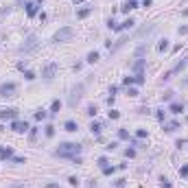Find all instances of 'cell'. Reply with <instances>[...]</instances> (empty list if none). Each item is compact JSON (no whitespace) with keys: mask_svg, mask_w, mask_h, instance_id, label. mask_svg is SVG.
<instances>
[{"mask_svg":"<svg viewBox=\"0 0 188 188\" xmlns=\"http://www.w3.org/2000/svg\"><path fill=\"white\" fill-rule=\"evenodd\" d=\"M116 147H118V142H107L105 149H107V151H116Z\"/></svg>","mask_w":188,"mask_h":188,"instance_id":"cell-47","label":"cell"},{"mask_svg":"<svg viewBox=\"0 0 188 188\" xmlns=\"http://www.w3.org/2000/svg\"><path fill=\"white\" fill-rule=\"evenodd\" d=\"M131 9H138V0H125V2H123V7H120V11H123V13H129Z\"/></svg>","mask_w":188,"mask_h":188,"instance_id":"cell-14","label":"cell"},{"mask_svg":"<svg viewBox=\"0 0 188 188\" xmlns=\"http://www.w3.org/2000/svg\"><path fill=\"white\" fill-rule=\"evenodd\" d=\"M20 116V109L15 107H2L0 109V120H15Z\"/></svg>","mask_w":188,"mask_h":188,"instance_id":"cell-9","label":"cell"},{"mask_svg":"<svg viewBox=\"0 0 188 188\" xmlns=\"http://www.w3.org/2000/svg\"><path fill=\"white\" fill-rule=\"evenodd\" d=\"M46 118H48L46 109H35V120H46Z\"/></svg>","mask_w":188,"mask_h":188,"instance_id":"cell-26","label":"cell"},{"mask_svg":"<svg viewBox=\"0 0 188 188\" xmlns=\"http://www.w3.org/2000/svg\"><path fill=\"white\" fill-rule=\"evenodd\" d=\"M188 68V55L184 57V59H180L171 70H166L164 75H162V81H169V79H173V75H177V72H182V70H186Z\"/></svg>","mask_w":188,"mask_h":188,"instance_id":"cell-4","label":"cell"},{"mask_svg":"<svg viewBox=\"0 0 188 188\" xmlns=\"http://www.w3.org/2000/svg\"><path fill=\"white\" fill-rule=\"evenodd\" d=\"M162 127H164V131H166V134H173V131H177V129H180L182 125H180L177 120H173V123H166V125L162 123Z\"/></svg>","mask_w":188,"mask_h":188,"instance_id":"cell-17","label":"cell"},{"mask_svg":"<svg viewBox=\"0 0 188 188\" xmlns=\"http://www.w3.org/2000/svg\"><path fill=\"white\" fill-rule=\"evenodd\" d=\"M173 98H175V92L173 90H166V92L162 94V101H166V103H171Z\"/></svg>","mask_w":188,"mask_h":188,"instance_id":"cell-29","label":"cell"},{"mask_svg":"<svg viewBox=\"0 0 188 188\" xmlns=\"http://www.w3.org/2000/svg\"><path fill=\"white\" fill-rule=\"evenodd\" d=\"M44 136L46 138H55V125H46L44 127Z\"/></svg>","mask_w":188,"mask_h":188,"instance_id":"cell-27","label":"cell"},{"mask_svg":"<svg viewBox=\"0 0 188 188\" xmlns=\"http://www.w3.org/2000/svg\"><path fill=\"white\" fill-rule=\"evenodd\" d=\"M96 164H98V166H101V169H105V166H107V164H109V160H107V158H105V155H103V158H98V160H96Z\"/></svg>","mask_w":188,"mask_h":188,"instance_id":"cell-38","label":"cell"},{"mask_svg":"<svg viewBox=\"0 0 188 188\" xmlns=\"http://www.w3.org/2000/svg\"><path fill=\"white\" fill-rule=\"evenodd\" d=\"M118 138H120V140H131V134H129L125 127H120V129H118Z\"/></svg>","mask_w":188,"mask_h":188,"instance_id":"cell-25","label":"cell"},{"mask_svg":"<svg viewBox=\"0 0 188 188\" xmlns=\"http://www.w3.org/2000/svg\"><path fill=\"white\" fill-rule=\"evenodd\" d=\"M101 171H103V175H105V177H107V175H114V173H116V169H114V166H105V169H101Z\"/></svg>","mask_w":188,"mask_h":188,"instance_id":"cell-39","label":"cell"},{"mask_svg":"<svg viewBox=\"0 0 188 188\" xmlns=\"http://www.w3.org/2000/svg\"><path fill=\"white\" fill-rule=\"evenodd\" d=\"M68 184H70L72 188H79V184H81V180H79L77 175H70V177H68Z\"/></svg>","mask_w":188,"mask_h":188,"instance_id":"cell-28","label":"cell"},{"mask_svg":"<svg viewBox=\"0 0 188 188\" xmlns=\"http://www.w3.org/2000/svg\"><path fill=\"white\" fill-rule=\"evenodd\" d=\"M144 50H147V46H144V44H140V46L136 48V57H142V55H144Z\"/></svg>","mask_w":188,"mask_h":188,"instance_id":"cell-46","label":"cell"},{"mask_svg":"<svg viewBox=\"0 0 188 188\" xmlns=\"http://www.w3.org/2000/svg\"><path fill=\"white\" fill-rule=\"evenodd\" d=\"M24 79H26V81H33V79H35V72H31V70H24Z\"/></svg>","mask_w":188,"mask_h":188,"instance_id":"cell-44","label":"cell"},{"mask_svg":"<svg viewBox=\"0 0 188 188\" xmlns=\"http://www.w3.org/2000/svg\"><path fill=\"white\" fill-rule=\"evenodd\" d=\"M160 188H173V184H171V182L162 175V177H160Z\"/></svg>","mask_w":188,"mask_h":188,"instance_id":"cell-33","label":"cell"},{"mask_svg":"<svg viewBox=\"0 0 188 188\" xmlns=\"http://www.w3.org/2000/svg\"><path fill=\"white\" fill-rule=\"evenodd\" d=\"M107 116H109V120H118V118H120V112H118V109H109Z\"/></svg>","mask_w":188,"mask_h":188,"instance_id":"cell-35","label":"cell"},{"mask_svg":"<svg viewBox=\"0 0 188 188\" xmlns=\"http://www.w3.org/2000/svg\"><path fill=\"white\" fill-rule=\"evenodd\" d=\"M64 129L70 131V134H75V131L79 129V125H77V120H66V123H64Z\"/></svg>","mask_w":188,"mask_h":188,"instance_id":"cell-22","label":"cell"},{"mask_svg":"<svg viewBox=\"0 0 188 188\" xmlns=\"http://www.w3.org/2000/svg\"><path fill=\"white\" fill-rule=\"evenodd\" d=\"M72 2H75V4H83L86 0H72Z\"/></svg>","mask_w":188,"mask_h":188,"instance_id":"cell-54","label":"cell"},{"mask_svg":"<svg viewBox=\"0 0 188 188\" xmlns=\"http://www.w3.org/2000/svg\"><path fill=\"white\" fill-rule=\"evenodd\" d=\"M26 15L29 18L37 15V2H26Z\"/></svg>","mask_w":188,"mask_h":188,"instance_id":"cell-20","label":"cell"},{"mask_svg":"<svg viewBox=\"0 0 188 188\" xmlns=\"http://www.w3.org/2000/svg\"><path fill=\"white\" fill-rule=\"evenodd\" d=\"M186 142H188V140H177V142H175V144H177V149H182V147H184Z\"/></svg>","mask_w":188,"mask_h":188,"instance_id":"cell-51","label":"cell"},{"mask_svg":"<svg viewBox=\"0 0 188 188\" xmlns=\"http://www.w3.org/2000/svg\"><path fill=\"white\" fill-rule=\"evenodd\" d=\"M92 11H94V7H90V4H88V7H83V9H77V18H79V20H86Z\"/></svg>","mask_w":188,"mask_h":188,"instance_id":"cell-16","label":"cell"},{"mask_svg":"<svg viewBox=\"0 0 188 188\" xmlns=\"http://www.w3.org/2000/svg\"><path fill=\"white\" fill-rule=\"evenodd\" d=\"M33 48H37V35H35V33H31V35H26V40H24V44L20 46V53H31Z\"/></svg>","mask_w":188,"mask_h":188,"instance_id":"cell-8","label":"cell"},{"mask_svg":"<svg viewBox=\"0 0 188 188\" xmlns=\"http://www.w3.org/2000/svg\"><path fill=\"white\" fill-rule=\"evenodd\" d=\"M177 33L180 35H188V26H177Z\"/></svg>","mask_w":188,"mask_h":188,"instance_id":"cell-48","label":"cell"},{"mask_svg":"<svg viewBox=\"0 0 188 188\" xmlns=\"http://www.w3.org/2000/svg\"><path fill=\"white\" fill-rule=\"evenodd\" d=\"M144 68H147V59H138V61L131 66V70H134L136 75H142V72H144Z\"/></svg>","mask_w":188,"mask_h":188,"instance_id":"cell-15","label":"cell"},{"mask_svg":"<svg viewBox=\"0 0 188 188\" xmlns=\"http://www.w3.org/2000/svg\"><path fill=\"white\" fill-rule=\"evenodd\" d=\"M134 77H136V86H142V83L147 81V79H144V72H142V75H134Z\"/></svg>","mask_w":188,"mask_h":188,"instance_id":"cell-41","label":"cell"},{"mask_svg":"<svg viewBox=\"0 0 188 188\" xmlns=\"http://www.w3.org/2000/svg\"><path fill=\"white\" fill-rule=\"evenodd\" d=\"M169 112H171V114H182V112H184V103L171 101V103H169Z\"/></svg>","mask_w":188,"mask_h":188,"instance_id":"cell-11","label":"cell"},{"mask_svg":"<svg viewBox=\"0 0 188 188\" xmlns=\"http://www.w3.org/2000/svg\"><path fill=\"white\" fill-rule=\"evenodd\" d=\"M86 114H88V116H92V118H94V116L98 114V107H96L94 103H92V105H88V112H86Z\"/></svg>","mask_w":188,"mask_h":188,"instance_id":"cell-32","label":"cell"},{"mask_svg":"<svg viewBox=\"0 0 188 188\" xmlns=\"http://www.w3.org/2000/svg\"><path fill=\"white\" fill-rule=\"evenodd\" d=\"M138 90H136V88H131V86H129V88H127V96H131V98H136V96H138Z\"/></svg>","mask_w":188,"mask_h":188,"instance_id":"cell-40","label":"cell"},{"mask_svg":"<svg viewBox=\"0 0 188 188\" xmlns=\"http://www.w3.org/2000/svg\"><path fill=\"white\" fill-rule=\"evenodd\" d=\"M29 129H31V127H29L26 120H18V118H15V120L11 123V131H15V134H26Z\"/></svg>","mask_w":188,"mask_h":188,"instance_id":"cell-10","label":"cell"},{"mask_svg":"<svg viewBox=\"0 0 188 188\" xmlns=\"http://www.w3.org/2000/svg\"><path fill=\"white\" fill-rule=\"evenodd\" d=\"M90 131H92V136H101V131H103V123H101V120H92Z\"/></svg>","mask_w":188,"mask_h":188,"instance_id":"cell-18","label":"cell"},{"mask_svg":"<svg viewBox=\"0 0 188 188\" xmlns=\"http://www.w3.org/2000/svg\"><path fill=\"white\" fill-rule=\"evenodd\" d=\"M72 37H75V29L72 26H64V29H59L53 35V44H64V42H70Z\"/></svg>","mask_w":188,"mask_h":188,"instance_id":"cell-2","label":"cell"},{"mask_svg":"<svg viewBox=\"0 0 188 188\" xmlns=\"http://www.w3.org/2000/svg\"><path fill=\"white\" fill-rule=\"evenodd\" d=\"M114 184H116V188H123V186H125V180H123V177H120V180H116V182H114Z\"/></svg>","mask_w":188,"mask_h":188,"instance_id":"cell-49","label":"cell"},{"mask_svg":"<svg viewBox=\"0 0 188 188\" xmlns=\"http://www.w3.org/2000/svg\"><path fill=\"white\" fill-rule=\"evenodd\" d=\"M13 158V149L11 147H0V160H11Z\"/></svg>","mask_w":188,"mask_h":188,"instance_id":"cell-19","label":"cell"},{"mask_svg":"<svg viewBox=\"0 0 188 188\" xmlns=\"http://www.w3.org/2000/svg\"><path fill=\"white\" fill-rule=\"evenodd\" d=\"M81 151H83V147L79 144V142H61L55 151H53V155L55 158H75V155H81Z\"/></svg>","mask_w":188,"mask_h":188,"instance_id":"cell-1","label":"cell"},{"mask_svg":"<svg viewBox=\"0 0 188 188\" xmlns=\"http://www.w3.org/2000/svg\"><path fill=\"white\" fill-rule=\"evenodd\" d=\"M11 162H13V164H26V158H24V155H13Z\"/></svg>","mask_w":188,"mask_h":188,"instance_id":"cell-31","label":"cell"},{"mask_svg":"<svg viewBox=\"0 0 188 188\" xmlns=\"http://www.w3.org/2000/svg\"><path fill=\"white\" fill-rule=\"evenodd\" d=\"M169 48H171L169 40H166V37H162V40H160V44H158V53H166Z\"/></svg>","mask_w":188,"mask_h":188,"instance_id":"cell-23","label":"cell"},{"mask_svg":"<svg viewBox=\"0 0 188 188\" xmlns=\"http://www.w3.org/2000/svg\"><path fill=\"white\" fill-rule=\"evenodd\" d=\"M125 158H136V149H125Z\"/></svg>","mask_w":188,"mask_h":188,"instance_id":"cell-45","label":"cell"},{"mask_svg":"<svg viewBox=\"0 0 188 188\" xmlns=\"http://www.w3.org/2000/svg\"><path fill=\"white\" fill-rule=\"evenodd\" d=\"M155 118H158L160 123H164V120H166V112H164V109H155Z\"/></svg>","mask_w":188,"mask_h":188,"instance_id":"cell-30","label":"cell"},{"mask_svg":"<svg viewBox=\"0 0 188 188\" xmlns=\"http://www.w3.org/2000/svg\"><path fill=\"white\" fill-rule=\"evenodd\" d=\"M44 188H59V184H55V182H50V184H46Z\"/></svg>","mask_w":188,"mask_h":188,"instance_id":"cell-53","label":"cell"},{"mask_svg":"<svg viewBox=\"0 0 188 188\" xmlns=\"http://www.w3.org/2000/svg\"><path fill=\"white\" fill-rule=\"evenodd\" d=\"M123 86H127V88L129 86H136V77H125L123 79Z\"/></svg>","mask_w":188,"mask_h":188,"instance_id":"cell-34","label":"cell"},{"mask_svg":"<svg viewBox=\"0 0 188 188\" xmlns=\"http://www.w3.org/2000/svg\"><path fill=\"white\" fill-rule=\"evenodd\" d=\"M116 92H118V88H116V86H112V88H109V96H116Z\"/></svg>","mask_w":188,"mask_h":188,"instance_id":"cell-50","label":"cell"},{"mask_svg":"<svg viewBox=\"0 0 188 188\" xmlns=\"http://www.w3.org/2000/svg\"><path fill=\"white\" fill-rule=\"evenodd\" d=\"M18 94V83L15 81H4L0 83V98H13Z\"/></svg>","mask_w":188,"mask_h":188,"instance_id":"cell-5","label":"cell"},{"mask_svg":"<svg viewBox=\"0 0 188 188\" xmlns=\"http://www.w3.org/2000/svg\"><path fill=\"white\" fill-rule=\"evenodd\" d=\"M116 26H118V24H116V20H114V18H109V20H107V29L116 31Z\"/></svg>","mask_w":188,"mask_h":188,"instance_id":"cell-43","label":"cell"},{"mask_svg":"<svg viewBox=\"0 0 188 188\" xmlns=\"http://www.w3.org/2000/svg\"><path fill=\"white\" fill-rule=\"evenodd\" d=\"M151 2H153V0H142V7H147V9H149V7H151Z\"/></svg>","mask_w":188,"mask_h":188,"instance_id":"cell-52","label":"cell"},{"mask_svg":"<svg viewBox=\"0 0 188 188\" xmlns=\"http://www.w3.org/2000/svg\"><path fill=\"white\" fill-rule=\"evenodd\" d=\"M127 42H129V35H123L120 40H116V44H114V46L109 48V53H118V50H120V48L125 46Z\"/></svg>","mask_w":188,"mask_h":188,"instance_id":"cell-12","label":"cell"},{"mask_svg":"<svg viewBox=\"0 0 188 188\" xmlns=\"http://www.w3.org/2000/svg\"><path fill=\"white\" fill-rule=\"evenodd\" d=\"M37 134H40V129H37V127H31V129H29V138H31V140H35V138H37Z\"/></svg>","mask_w":188,"mask_h":188,"instance_id":"cell-37","label":"cell"},{"mask_svg":"<svg viewBox=\"0 0 188 188\" xmlns=\"http://www.w3.org/2000/svg\"><path fill=\"white\" fill-rule=\"evenodd\" d=\"M57 72H59V64H55V61H50V64H46L44 68H42V77L44 79H55L57 77Z\"/></svg>","mask_w":188,"mask_h":188,"instance_id":"cell-7","label":"cell"},{"mask_svg":"<svg viewBox=\"0 0 188 188\" xmlns=\"http://www.w3.org/2000/svg\"><path fill=\"white\" fill-rule=\"evenodd\" d=\"M147 136H149V131H147V129H138V131H136V138H138V140H144Z\"/></svg>","mask_w":188,"mask_h":188,"instance_id":"cell-36","label":"cell"},{"mask_svg":"<svg viewBox=\"0 0 188 188\" xmlns=\"http://www.w3.org/2000/svg\"><path fill=\"white\" fill-rule=\"evenodd\" d=\"M180 177H188V164L180 166Z\"/></svg>","mask_w":188,"mask_h":188,"instance_id":"cell-42","label":"cell"},{"mask_svg":"<svg viewBox=\"0 0 188 188\" xmlns=\"http://www.w3.org/2000/svg\"><path fill=\"white\" fill-rule=\"evenodd\" d=\"M134 26H136V20H134V18H127L123 24L116 26V31H129V29H134Z\"/></svg>","mask_w":188,"mask_h":188,"instance_id":"cell-13","label":"cell"},{"mask_svg":"<svg viewBox=\"0 0 188 188\" xmlns=\"http://www.w3.org/2000/svg\"><path fill=\"white\" fill-rule=\"evenodd\" d=\"M83 92H86V86H83V83H77V86H72L70 96H68V105H70V107H77V105H79V101L83 98Z\"/></svg>","mask_w":188,"mask_h":188,"instance_id":"cell-3","label":"cell"},{"mask_svg":"<svg viewBox=\"0 0 188 188\" xmlns=\"http://www.w3.org/2000/svg\"><path fill=\"white\" fill-rule=\"evenodd\" d=\"M61 107H64V103H61L59 98H55V101L50 103V114H59V112H61Z\"/></svg>","mask_w":188,"mask_h":188,"instance_id":"cell-21","label":"cell"},{"mask_svg":"<svg viewBox=\"0 0 188 188\" xmlns=\"http://www.w3.org/2000/svg\"><path fill=\"white\" fill-rule=\"evenodd\" d=\"M98 57H101V55H98V50H90V53H88V57H86V61H88V64H96V61H98Z\"/></svg>","mask_w":188,"mask_h":188,"instance_id":"cell-24","label":"cell"},{"mask_svg":"<svg viewBox=\"0 0 188 188\" xmlns=\"http://www.w3.org/2000/svg\"><path fill=\"white\" fill-rule=\"evenodd\" d=\"M158 29V22H147V24H142L140 29H136V33H134V40H142V37H149L153 31Z\"/></svg>","mask_w":188,"mask_h":188,"instance_id":"cell-6","label":"cell"}]
</instances>
